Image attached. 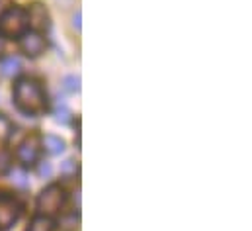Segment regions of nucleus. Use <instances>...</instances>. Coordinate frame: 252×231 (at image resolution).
Returning <instances> with one entry per match:
<instances>
[{"mask_svg":"<svg viewBox=\"0 0 252 231\" xmlns=\"http://www.w3.org/2000/svg\"><path fill=\"white\" fill-rule=\"evenodd\" d=\"M14 104L24 114L37 116L47 110V96L37 80L20 78L14 86Z\"/></svg>","mask_w":252,"mask_h":231,"instance_id":"obj_1","label":"nucleus"},{"mask_svg":"<svg viewBox=\"0 0 252 231\" xmlns=\"http://www.w3.org/2000/svg\"><path fill=\"white\" fill-rule=\"evenodd\" d=\"M63 204H64V190L59 184H49L37 196V212H39V216L51 218V216H55V214L61 212Z\"/></svg>","mask_w":252,"mask_h":231,"instance_id":"obj_2","label":"nucleus"},{"mask_svg":"<svg viewBox=\"0 0 252 231\" xmlns=\"http://www.w3.org/2000/svg\"><path fill=\"white\" fill-rule=\"evenodd\" d=\"M28 28V12L24 8H8L0 16V34L6 38H20Z\"/></svg>","mask_w":252,"mask_h":231,"instance_id":"obj_3","label":"nucleus"},{"mask_svg":"<svg viewBox=\"0 0 252 231\" xmlns=\"http://www.w3.org/2000/svg\"><path fill=\"white\" fill-rule=\"evenodd\" d=\"M20 214H22L20 202L14 196H10V194L0 192V228L2 230L12 228L18 222Z\"/></svg>","mask_w":252,"mask_h":231,"instance_id":"obj_4","label":"nucleus"},{"mask_svg":"<svg viewBox=\"0 0 252 231\" xmlns=\"http://www.w3.org/2000/svg\"><path fill=\"white\" fill-rule=\"evenodd\" d=\"M39 151H41V141H39V137H37V135H30V137H26V139L20 143V147H18V151H16V157H18V161H20L24 167H30V165H35V163H37Z\"/></svg>","mask_w":252,"mask_h":231,"instance_id":"obj_5","label":"nucleus"},{"mask_svg":"<svg viewBox=\"0 0 252 231\" xmlns=\"http://www.w3.org/2000/svg\"><path fill=\"white\" fill-rule=\"evenodd\" d=\"M20 49L28 57H39L45 51V39L39 32H24L20 36Z\"/></svg>","mask_w":252,"mask_h":231,"instance_id":"obj_6","label":"nucleus"},{"mask_svg":"<svg viewBox=\"0 0 252 231\" xmlns=\"http://www.w3.org/2000/svg\"><path fill=\"white\" fill-rule=\"evenodd\" d=\"M28 12V26H32L33 32H43L49 28V14L43 4H32Z\"/></svg>","mask_w":252,"mask_h":231,"instance_id":"obj_7","label":"nucleus"},{"mask_svg":"<svg viewBox=\"0 0 252 231\" xmlns=\"http://www.w3.org/2000/svg\"><path fill=\"white\" fill-rule=\"evenodd\" d=\"M41 145L49 155H61L64 151V141L57 135H43Z\"/></svg>","mask_w":252,"mask_h":231,"instance_id":"obj_8","label":"nucleus"},{"mask_svg":"<svg viewBox=\"0 0 252 231\" xmlns=\"http://www.w3.org/2000/svg\"><path fill=\"white\" fill-rule=\"evenodd\" d=\"M22 71V63L18 57H6L2 61V67H0V73L8 78H14L16 75H20Z\"/></svg>","mask_w":252,"mask_h":231,"instance_id":"obj_9","label":"nucleus"},{"mask_svg":"<svg viewBox=\"0 0 252 231\" xmlns=\"http://www.w3.org/2000/svg\"><path fill=\"white\" fill-rule=\"evenodd\" d=\"M53 222H51V218H47V216H37V218H33L32 220V224H30V228L26 231H53Z\"/></svg>","mask_w":252,"mask_h":231,"instance_id":"obj_10","label":"nucleus"},{"mask_svg":"<svg viewBox=\"0 0 252 231\" xmlns=\"http://www.w3.org/2000/svg\"><path fill=\"white\" fill-rule=\"evenodd\" d=\"M70 117H72V114H70V110H68L64 104L57 106L55 112H53V119H55L57 123H61V125H66V123L70 121Z\"/></svg>","mask_w":252,"mask_h":231,"instance_id":"obj_11","label":"nucleus"},{"mask_svg":"<svg viewBox=\"0 0 252 231\" xmlns=\"http://www.w3.org/2000/svg\"><path fill=\"white\" fill-rule=\"evenodd\" d=\"M63 86L66 92H72V94L80 92V77H76V75H68V77H64Z\"/></svg>","mask_w":252,"mask_h":231,"instance_id":"obj_12","label":"nucleus"},{"mask_svg":"<svg viewBox=\"0 0 252 231\" xmlns=\"http://www.w3.org/2000/svg\"><path fill=\"white\" fill-rule=\"evenodd\" d=\"M10 135H12V121L4 114H0V143L10 139Z\"/></svg>","mask_w":252,"mask_h":231,"instance_id":"obj_13","label":"nucleus"},{"mask_svg":"<svg viewBox=\"0 0 252 231\" xmlns=\"http://www.w3.org/2000/svg\"><path fill=\"white\" fill-rule=\"evenodd\" d=\"M10 171V155L6 151H0V174H6Z\"/></svg>","mask_w":252,"mask_h":231,"instance_id":"obj_14","label":"nucleus"},{"mask_svg":"<svg viewBox=\"0 0 252 231\" xmlns=\"http://www.w3.org/2000/svg\"><path fill=\"white\" fill-rule=\"evenodd\" d=\"M14 182H16V184H18V186H22V188H24V186H28V184H30V182H28V180H26V174L22 173V171H14Z\"/></svg>","mask_w":252,"mask_h":231,"instance_id":"obj_15","label":"nucleus"},{"mask_svg":"<svg viewBox=\"0 0 252 231\" xmlns=\"http://www.w3.org/2000/svg\"><path fill=\"white\" fill-rule=\"evenodd\" d=\"M51 173H53V169H51L49 163H39V167H37V174L39 176H51Z\"/></svg>","mask_w":252,"mask_h":231,"instance_id":"obj_16","label":"nucleus"},{"mask_svg":"<svg viewBox=\"0 0 252 231\" xmlns=\"http://www.w3.org/2000/svg\"><path fill=\"white\" fill-rule=\"evenodd\" d=\"M76 169V163L72 161V159H68V161H64V165H63V173H72Z\"/></svg>","mask_w":252,"mask_h":231,"instance_id":"obj_17","label":"nucleus"},{"mask_svg":"<svg viewBox=\"0 0 252 231\" xmlns=\"http://www.w3.org/2000/svg\"><path fill=\"white\" fill-rule=\"evenodd\" d=\"M80 18H82V14H80V12H76V14L72 16V28H74L76 32H80Z\"/></svg>","mask_w":252,"mask_h":231,"instance_id":"obj_18","label":"nucleus"},{"mask_svg":"<svg viewBox=\"0 0 252 231\" xmlns=\"http://www.w3.org/2000/svg\"><path fill=\"white\" fill-rule=\"evenodd\" d=\"M10 8V0H0V16Z\"/></svg>","mask_w":252,"mask_h":231,"instance_id":"obj_19","label":"nucleus"},{"mask_svg":"<svg viewBox=\"0 0 252 231\" xmlns=\"http://www.w3.org/2000/svg\"><path fill=\"white\" fill-rule=\"evenodd\" d=\"M2 51H4V41H2V38H0V55H2Z\"/></svg>","mask_w":252,"mask_h":231,"instance_id":"obj_20","label":"nucleus"}]
</instances>
